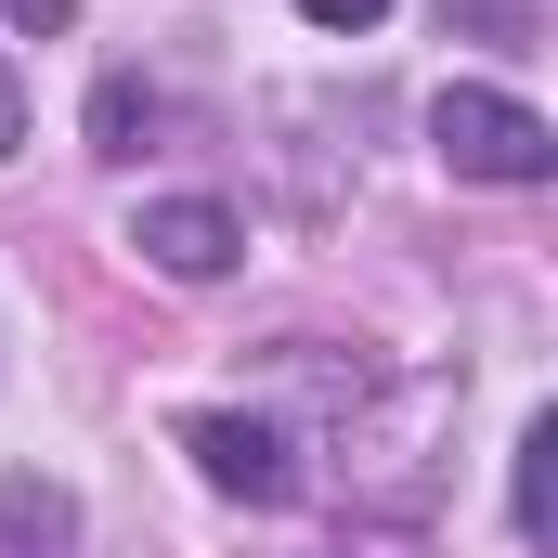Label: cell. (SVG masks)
Returning a JSON list of instances; mask_svg holds the SVG:
<instances>
[{
    "label": "cell",
    "instance_id": "1",
    "mask_svg": "<svg viewBox=\"0 0 558 558\" xmlns=\"http://www.w3.org/2000/svg\"><path fill=\"white\" fill-rule=\"evenodd\" d=\"M428 143H441L454 182H546L558 169V131L520 105V92H481V78H454V92L428 105Z\"/></svg>",
    "mask_w": 558,
    "mask_h": 558
},
{
    "label": "cell",
    "instance_id": "2",
    "mask_svg": "<svg viewBox=\"0 0 558 558\" xmlns=\"http://www.w3.org/2000/svg\"><path fill=\"white\" fill-rule=\"evenodd\" d=\"M182 454H195L208 494H234V507H286V494H299V454H286L274 416H234V403H221V416L182 428Z\"/></svg>",
    "mask_w": 558,
    "mask_h": 558
},
{
    "label": "cell",
    "instance_id": "3",
    "mask_svg": "<svg viewBox=\"0 0 558 558\" xmlns=\"http://www.w3.org/2000/svg\"><path fill=\"white\" fill-rule=\"evenodd\" d=\"M131 247H143L169 286H208V274H234L247 234H234V208H208V195H156V208L131 221Z\"/></svg>",
    "mask_w": 558,
    "mask_h": 558
},
{
    "label": "cell",
    "instance_id": "4",
    "mask_svg": "<svg viewBox=\"0 0 558 558\" xmlns=\"http://www.w3.org/2000/svg\"><path fill=\"white\" fill-rule=\"evenodd\" d=\"M78 546V507L52 481H0V558H65Z\"/></svg>",
    "mask_w": 558,
    "mask_h": 558
},
{
    "label": "cell",
    "instance_id": "5",
    "mask_svg": "<svg viewBox=\"0 0 558 558\" xmlns=\"http://www.w3.org/2000/svg\"><path fill=\"white\" fill-rule=\"evenodd\" d=\"M520 533H533V546L558 533V416L520 428Z\"/></svg>",
    "mask_w": 558,
    "mask_h": 558
},
{
    "label": "cell",
    "instance_id": "6",
    "mask_svg": "<svg viewBox=\"0 0 558 558\" xmlns=\"http://www.w3.org/2000/svg\"><path fill=\"white\" fill-rule=\"evenodd\" d=\"M143 131H156V92L143 78H105L92 92V156H143Z\"/></svg>",
    "mask_w": 558,
    "mask_h": 558
},
{
    "label": "cell",
    "instance_id": "7",
    "mask_svg": "<svg viewBox=\"0 0 558 558\" xmlns=\"http://www.w3.org/2000/svg\"><path fill=\"white\" fill-rule=\"evenodd\" d=\"M299 13H312V26H377L390 0H299Z\"/></svg>",
    "mask_w": 558,
    "mask_h": 558
},
{
    "label": "cell",
    "instance_id": "8",
    "mask_svg": "<svg viewBox=\"0 0 558 558\" xmlns=\"http://www.w3.org/2000/svg\"><path fill=\"white\" fill-rule=\"evenodd\" d=\"M13 143H26V78L0 65V156H13Z\"/></svg>",
    "mask_w": 558,
    "mask_h": 558
},
{
    "label": "cell",
    "instance_id": "9",
    "mask_svg": "<svg viewBox=\"0 0 558 558\" xmlns=\"http://www.w3.org/2000/svg\"><path fill=\"white\" fill-rule=\"evenodd\" d=\"M0 13H13V26H26V39H39V26H65V13H78V0H0Z\"/></svg>",
    "mask_w": 558,
    "mask_h": 558
}]
</instances>
